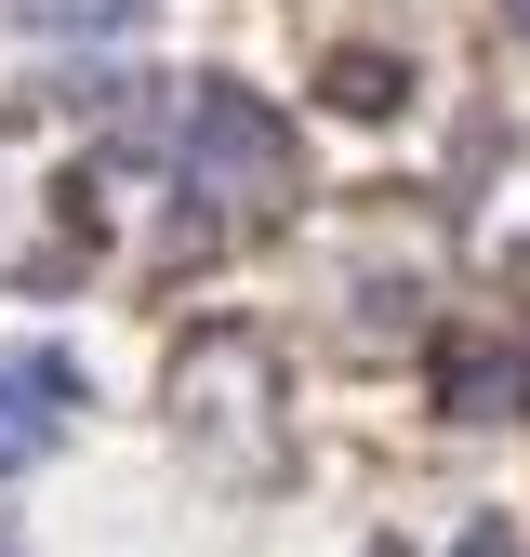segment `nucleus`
<instances>
[{
	"label": "nucleus",
	"instance_id": "nucleus-2",
	"mask_svg": "<svg viewBox=\"0 0 530 557\" xmlns=\"http://www.w3.org/2000/svg\"><path fill=\"white\" fill-rule=\"evenodd\" d=\"M173 147H186V186L199 199H239V213L292 199V120L265 107V94H239V81H186Z\"/></svg>",
	"mask_w": 530,
	"mask_h": 557
},
{
	"label": "nucleus",
	"instance_id": "nucleus-6",
	"mask_svg": "<svg viewBox=\"0 0 530 557\" xmlns=\"http://www.w3.org/2000/svg\"><path fill=\"white\" fill-rule=\"evenodd\" d=\"M27 14H40V40H132L160 0H27Z\"/></svg>",
	"mask_w": 530,
	"mask_h": 557
},
{
	"label": "nucleus",
	"instance_id": "nucleus-5",
	"mask_svg": "<svg viewBox=\"0 0 530 557\" xmlns=\"http://www.w3.org/2000/svg\"><path fill=\"white\" fill-rule=\"evenodd\" d=\"M331 107H345V120H398V94H412V66H398V53H331V81H318Z\"/></svg>",
	"mask_w": 530,
	"mask_h": 557
},
{
	"label": "nucleus",
	"instance_id": "nucleus-1",
	"mask_svg": "<svg viewBox=\"0 0 530 557\" xmlns=\"http://www.w3.org/2000/svg\"><path fill=\"white\" fill-rule=\"evenodd\" d=\"M173 438L213 465V478H279V359H265L252 332H186L173 345Z\"/></svg>",
	"mask_w": 530,
	"mask_h": 557
},
{
	"label": "nucleus",
	"instance_id": "nucleus-3",
	"mask_svg": "<svg viewBox=\"0 0 530 557\" xmlns=\"http://www.w3.org/2000/svg\"><path fill=\"white\" fill-rule=\"evenodd\" d=\"M438 411H451V425H517V411H530V345L451 332L438 345Z\"/></svg>",
	"mask_w": 530,
	"mask_h": 557
},
{
	"label": "nucleus",
	"instance_id": "nucleus-9",
	"mask_svg": "<svg viewBox=\"0 0 530 557\" xmlns=\"http://www.w3.org/2000/svg\"><path fill=\"white\" fill-rule=\"evenodd\" d=\"M358 557H412V544H358Z\"/></svg>",
	"mask_w": 530,
	"mask_h": 557
},
{
	"label": "nucleus",
	"instance_id": "nucleus-10",
	"mask_svg": "<svg viewBox=\"0 0 530 557\" xmlns=\"http://www.w3.org/2000/svg\"><path fill=\"white\" fill-rule=\"evenodd\" d=\"M0 557H14V544H0Z\"/></svg>",
	"mask_w": 530,
	"mask_h": 557
},
{
	"label": "nucleus",
	"instance_id": "nucleus-4",
	"mask_svg": "<svg viewBox=\"0 0 530 557\" xmlns=\"http://www.w3.org/2000/svg\"><path fill=\"white\" fill-rule=\"evenodd\" d=\"M0 411H27L40 438H66V411H80V359H53V345H14V359H0Z\"/></svg>",
	"mask_w": 530,
	"mask_h": 557
},
{
	"label": "nucleus",
	"instance_id": "nucleus-7",
	"mask_svg": "<svg viewBox=\"0 0 530 557\" xmlns=\"http://www.w3.org/2000/svg\"><path fill=\"white\" fill-rule=\"evenodd\" d=\"M40 451H53V438L27 425V411H0V478H14V465H40Z\"/></svg>",
	"mask_w": 530,
	"mask_h": 557
},
{
	"label": "nucleus",
	"instance_id": "nucleus-8",
	"mask_svg": "<svg viewBox=\"0 0 530 557\" xmlns=\"http://www.w3.org/2000/svg\"><path fill=\"white\" fill-rule=\"evenodd\" d=\"M504 27H530V0H504Z\"/></svg>",
	"mask_w": 530,
	"mask_h": 557
}]
</instances>
